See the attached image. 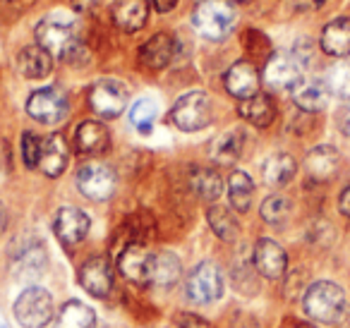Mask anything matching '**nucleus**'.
I'll return each instance as SVG.
<instances>
[{
	"label": "nucleus",
	"instance_id": "nucleus-29",
	"mask_svg": "<svg viewBox=\"0 0 350 328\" xmlns=\"http://www.w3.org/2000/svg\"><path fill=\"white\" fill-rule=\"evenodd\" d=\"M254 199V182L245 170H233L228 178V202L238 213H247Z\"/></svg>",
	"mask_w": 350,
	"mask_h": 328
},
{
	"label": "nucleus",
	"instance_id": "nucleus-8",
	"mask_svg": "<svg viewBox=\"0 0 350 328\" xmlns=\"http://www.w3.org/2000/svg\"><path fill=\"white\" fill-rule=\"evenodd\" d=\"M127 89L118 79H98L89 89V108L101 120H116L127 108Z\"/></svg>",
	"mask_w": 350,
	"mask_h": 328
},
{
	"label": "nucleus",
	"instance_id": "nucleus-28",
	"mask_svg": "<svg viewBox=\"0 0 350 328\" xmlns=\"http://www.w3.org/2000/svg\"><path fill=\"white\" fill-rule=\"evenodd\" d=\"M53 328H96V314L89 304L70 299L58 309Z\"/></svg>",
	"mask_w": 350,
	"mask_h": 328
},
{
	"label": "nucleus",
	"instance_id": "nucleus-6",
	"mask_svg": "<svg viewBox=\"0 0 350 328\" xmlns=\"http://www.w3.org/2000/svg\"><path fill=\"white\" fill-rule=\"evenodd\" d=\"M211 120H214V103L204 92L183 94L170 108V122L183 132H200L209 127Z\"/></svg>",
	"mask_w": 350,
	"mask_h": 328
},
{
	"label": "nucleus",
	"instance_id": "nucleus-36",
	"mask_svg": "<svg viewBox=\"0 0 350 328\" xmlns=\"http://www.w3.org/2000/svg\"><path fill=\"white\" fill-rule=\"evenodd\" d=\"M41 144H44V139H41L39 135H34V132L27 130L25 135H22V161H25V165L29 170H36L39 168V159H41Z\"/></svg>",
	"mask_w": 350,
	"mask_h": 328
},
{
	"label": "nucleus",
	"instance_id": "nucleus-3",
	"mask_svg": "<svg viewBox=\"0 0 350 328\" xmlns=\"http://www.w3.org/2000/svg\"><path fill=\"white\" fill-rule=\"evenodd\" d=\"M224 273L214 261H200L197 266H192L185 273V285H183V292L185 299L197 307H206V304H214L224 297Z\"/></svg>",
	"mask_w": 350,
	"mask_h": 328
},
{
	"label": "nucleus",
	"instance_id": "nucleus-27",
	"mask_svg": "<svg viewBox=\"0 0 350 328\" xmlns=\"http://www.w3.org/2000/svg\"><path fill=\"white\" fill-rule=\"evenodd\" d=\"M238 113L243 120H247L254 127H269L276 118V106H273L271 96L267 94H254L252 98L240 101Z\"/></svg>",
	"mask_w": 350,
	"mask_h": 328
},
{
	"label": "nucleus",
	"instance_id": "nucleus-42",
	"mask_svg": "<svg viewBox=\"0 0 350 328\" xmlns=\"http://www.w3.org/2000/svg\"><path fill=\"white\" fill-rule=\"evenodd\" d=\"M338 208L343 216L350 218V187H345L343 192H340V199H338Z\"/></svg>",
	"mask_w": 350,
	"mask_h": 328
},
{
	"label": "nucleus",
	"instance_id": "nucleus-47",
	"mask_svg": "<svg viewBox=\"0 0 350 328\" xmlns=\"http://www.w3.org/2000/svg\"><path fill=\"white\" fill-rule=\"evenodd\" d=\"M3 3H15V0H3Z\"/></svg>",
	"mask_w": 350,
	"mask_h": 328
},
{
	"label": "nucleus",
	"instance_id": "nucleus-22",
	"mask_svg": "<svg viewBox=\"0 0 350 328\" xmlns=\"http://www.w3.org/2000/svg\"><path fill=\"white\" fill-rule=\"evenodd\" d=\"M111 15L122 31H139L149 17V3L146 0H116Z\"/></svg>",
	"mask_w": 350,
	"mask_h": 328
},
{
	"label": "nucleus",
	"instance_id": "nucleus-1",
	"mask_svg": "<svg viewBox=\"0 0 350 328\" xmlns=\"http://www.w3.org/2000/svg\"><path fill=\"white\" fill-rule=\"evenodd\" d=\"M36 44L44 46L51 55L68 63H77L79 58L87 60V49L79 41L75 27L60 17H44L36 25Z\"/></svg>",
	"mask_w": 350,
	"mask_h": 328
},
{
	"label": "nucleus",
	"instance_id": "nucleus-33",
	"mask_svg": "<svg viewBox=\"0 0 350 328\" xmlns=\"http://www.w3.org/2000/svg\"><path fill=\"white\" fill-rule=\"evenodd\" d=\"M156 122V103L149 98H139L137 103H132L130 108V125L135 127L139 135H149L154 130Z\"/></svg>",
	"mask_w": 350,
	"mask_h": 328
},
{
	"label": "nucleus",
	"instance_id": "nucleus-26",
	"mask_svg": "<svg viewBox=\"0 0 350 328\" xmlns=\"http://www.w3.org/2000/svg\"><path fill=\"white\" fill-rule=\"evenodd\" d=\"M340 163V156L334 146H314V149L307 154L305 159V168L310 173L312 180H329L336 175Z\"/></svg>",
	"mask_w": 350,
	"mask_h": 328
},
{
	"label": "nucleus",
	"instance_id": "nucleus-5",
	"mask_svg": "<svg viewBox=\"0 0 350 328\" xmlns=\"http://www.w3.org/2000/svg\"><path fill=\"white\" fill-rule=\"evenodd\" d=\"M12 314H15L17 323L22 328H46L55 318V302L53 295L46 288L31 285L12 304Z\"/></svg>",
	"mask_w": 350,
	"mask_h": 328
},
{
	"label": "nucleus",
	"instance_id": "nucleus-32",
	"mask_svg": "<svg viewBox=\"0 0 350 328\" xmlns=\"http://www.w3.org/2000/svg\"><path fill=\"white\" fill-rule=\"evenodd\" d=\"M291 211H293L291 199L283 197V194H271V197L264 199L262 206H259V216H262V221L269 223V226H283V223L291 218Z\"/></svg>",
	"mask_w": 350,
	"mask_h": 328
},
{
	"label": "nucleus",
	"instance_id": "nucleus-45",
	"mask_svg": "<svg viewBox=\"0 0 350 328\" xmlns=\"http://www.w3.org/2000/svg\"><path fill=\"white\" fill-rule=\"evenodd\" d=\"M343 316H345V323H343V328H350V312H345Z\"/></svg>",
	"mask_w": 350,
	"mask_h": 328
},
{
	"label": "nucleus",
	"instance_id": "nucleus-7",
	"mask_svg": "<svg viewBox=\"0 0 350 328\" xmlns=\"http://www.w3.org/2000/svg\"><path fill=\"white\" fill-rule=\"evenodd\" d=\"M27 113L31 120L41 122V125H60L70 113L68 96L55 87L36 89L27 101Z\"/></svg>",
	"mask_w": 350,
	"mask_h": 328
},
{
	"label": "nucleus",
	"instance_id": "nucleus-11",
	"mask_svg": "<svg viewBox=\"0 0 350 328\" xmlns=\"http://www.w3.org/2000/svg\"><path fill=\"white\" fill-rule=\"evenodd\" d=\"M264 82L278 92H293L302 82V63L295 53H271L264 65Z\"/></svg>",
	"mask_w": 350,
	"mask_h": 328
},
{
	"label": "nucleus",
	"instance_id": "nucleus-2",
	"mask_svg": "<svg viewBox=\"0 0 350 328\" xmlns=\"http://www.w3.org/2000/svg\"><path fill=\"white\" fill-rule=\"evenodd\" d=\"M307 316L319 323H336L345 314V292L331 280H317L305 290L302 297Z\"/></svg>",
	"mask_w": 350,
	"mask_h": 328
},
{
	"label": "nucleus",
	"instance_id": "nucleus-4",
	"mask_svg": "<svg viewBox=\"0 0 350 328\" xmlns=\"http://www.w3.org/2000/svg\"><path fill=\"white\" fill-rule=\"evenodd\" d=\"M192 22L204 39L224 41L233 34L235 25H238V15H235V8L228 0H202L195 8Z\"/></svg>",
	"mask_w": 350,
	"mask_h": 328
},
{
	"label": "nucleus",
	"instance_id": "nucleus-35",
	"mask_svg": "<svg viewBox=\"0 0 350 328\" xmlns=\"http://www.w3.org/2000/svg\"><path fill=\"white\" fill-rule=\"evenodd\" d=\"M326 87L331 94L350 101V65H336L329 70V77H326Z\"/></svg>",
	"mask_w": 350,
	"mask_h": 328
},
{
	"label": "nucleus",
	"instance_id": "nucleus-37",
	"mask_svg": "<svg viewBox=\"0 0 350 328\" xmlns=\"http://www.w3.org/2000/svg\"><path fill=\"white\" fill-rule=\"evenodd\" d=\"M243 44H245V49H247L250 55H259V58H267L269 51H271V46H269V39L262 34V31H257V29H250L247 34H245Z\"/></svg>",
	"mask_w": 350,
	"mask_h": 328
},
{
	"label": "nucleus",
	"instance_id": "nucleus-23",
	"mask_svg": "<svg viewBox=\"0 0 350 328\" xmlns=\"http://www.w3.org/2000/svg\"><path fill=\"white\" fill-rule=\"evenodd\" d=\"M293 101L300 111L305 113H319L329 103V87L319 79H302L295 89H293Z\"/></svg>",
	"mask_w": 350,
	"mask_h": 328
},
{
	"label": "nucleus",
	"instance_id": "nucleus-25",
	"mask_svg": "<svg viewBox=\"0 0 350 328\" xmlns=\"http://www.w3.org/2000/svg\"><path fill=\"white\" fill-rule=\"evenodd\" d=\"M295 173H297L295 159L291 154H283V151L271 154L262 165V178L269 187H283V184H288L295 178Z\"/></svg>",
	"mask_w": 350,
	"mask_h": 328
},
{
	"label": "nucleus",
	"instance_id": "nucleus-14",
	"mask_svg": "<svg viewBox=\"0 0 350 328\" xmlns=\"http://www.w3.org/2000/svg\"><path fill=\"white\" fill-rule=\"evenodd\" d=\"M224 84L230 96L238 98V101H245V98H252L254 94H259L262 77H259V70L254 68V63H250V60H238V63L228 68V72H226V77H224Z\"/></svg>",
	"mask_w": 350,
	"mask_h": 328
},
{
	"label": "nucleus",
	"instance_id": "nucleus-38",
	"mask_svg": "<svg viewBox=\"0 0 350 328\" xmlns=\"http://www.w3.org/2000/svg\"><path fill=\"white\" fill-rule=\"evenodd\" d=\"M173 326L175 328H211V323L206 318H202L200 314L192 312H178L173 316Z\"/></svg>",
	"mask_w": 350,
	"mask_h": 328
},
{
	"label": "nucleus",
	"instance_id": "nucleus-31",
	"mask_svg": "<svg viewBox=\"0 0 350 328\" xmlns=\"http://www.w3.org/2000/svg\"><path fill=\"white\" fill-rule=\"evenodd\" d=\"M206 223H209L211 232H214L219 240H224V242L238 240L240 226H238V221H235V216L226 206H216V204H211V206L206 208Z\"/></svg>",
	"mask_w": 350,
	"mask_h": 328
},
{
	"label": "nucleus",
	"instance_id": "nucleus-40",
	"mask_svg": "<svg viewBox=\"0 0 350 328\" xmlns=\"http://www.w3.org/2000/svg\"><path fill=\"white\" fill-rule=\"evenodd\" d=\"M338 127H340V132H343L345 137H350V101L345 103L343 108H340V113H338Z\"/></svg>",
	"mask_w": 350,
	"mask_h": 328
},
{
	"label": "nucleus",
	"instance_id": "nucleus-21",
	"mask_svg": "<svg viewBox=\"0 0 350 328\" xmlns=\"http://www.w3.org/2000/svg\"><path fill=\"white\" fill-rule=\"evenodd\" d=\"M245 141H247L245 139V132L238 130V127L224 132V135H219L214 141H211V146H209L211 161L219 165H233L235 161L243 156Z\"/></svg>",
	"mask_w": 350,
	"mask_h": 328
},
{
	"label": "nucleus",
	"instance_id": "nucleus-12",
	"mask_svg": "<svg viewBox=\"0 0 350 328\" xmlns=\"http://www.w3.org/2000/svg\"><path fill=\"white\" fill-rule=\"evenodd\" d=\"M92 218L77 206H60L53 218V232L65 247H77L87 240Z\"/></svg>",
	"mask_w": 350,
	"mask_h": 328
},
{
	"label": "nucleus",
	"instance_id": "nucleus-49",
	"mask_svg": "<svg viewBox=\"0 0 350 328\" xmlns=\"http://www.w3.org/2000/svg\"><path fill=\"white\" fill-rule=\"evenodd\" d=\"M0 328H5V326H0Z\"/></svg>",
	"mask_w": 350,
	"mask_h": 328
},
{
	"label": "nucleus",
	"instance_id": "nucleus-13",
	"mask_svg": "<svg viewBox=\"0 0 350 328\" xmlns=\"http://www.w3.org/2000/svg\"><path fill=\"white\" fill-rule=\"evenodd\" d=\"M252 264H254V271H257L262 278L278 280L286 275L288 254L276 240L262 237V240H257V245H254V249H252Z\"/></svg>",
	"mask_w": 350,
	"mask_h": 328
},
{
	"label": "nucleus",
	"instance_id": "nucleus-20",
	"mask_svg": "<svg viewBox=\"0 0 350 328\" xmlns=\"http://www.w3.org/2000/svg\"><path fill=\"white\" fill-rule=\"evenodd\" d=\"M17 70H20V74L27 79H44V77H49L51 70H53V55L39 44L27 46V49H22L20 55H17Z\"/></svg>",
	"mask_w": 350,
	"mask_h": 328
},
{
	"label": "nucleus",
	"instance_id": "nucleus-43",
	"mask_svg": "<svg viewBox=\"0 0 350 328\" xmlns=\"http://www.w3.org/2000/svg\"><path fill=\"white\" fill-rule=\"evenodd\" d=\"M151 3H154V8L159 12H170L175 5H178V0H151Z\"/></svg>",
	"mask_w": 350,
	"mask_h": 328
},
{
	"label": "nucleus",
	"instance_id": "nucleus-19",
	"mask_svg": "<svg viewBox=\"0 0 350 328\" xmlns=\"http://www.w3.org/2000/svg\"><path fill=\"white\" fill-rule=\"evenodd\" d=\"M173 58H175V39L170 34H165V31L154 34L139 49V63L146 70H151V72L168 68L173 63Z\"/></svg>",
	"mask_w": 350,
	"mask_h": 328
},
{
	"label": "nucleus",
	"instance_id": "nucleus-41",
	"mask_svg": "<svg viewBox=\"0 0 350 328\" xmlns=\"http://www.w3.org/2000/svg\"><path fill=\"white\" fill-rule=\"evenodd\" d=\"M101 5V0H72V8L79 12H92Z\"/></svg>",
	"mask_w": 350,
	"mask_h": 328
},
{
	"label": "nucleus",
	"instance_id": "nucleus-24",
	"mask_svg": "<svg viewBox=\"0 0 350 328\" xmlns=\"http://www.w3.org/2000/svg\"><path fill=\"white\" fill-rule=\"evenodd\" d=\"M321 51L334 58L350 55V17H338L329 22L321 31Z\"/></svg>",
	"mask_w": 350,
	"mask_h": 328
},
{
	"label": "nucleus",
	"instance_id": "nucleus-30",
	"mask_svg": "<svg viewBox=\"0 0 350 328\" xmlns=\"http://www.w3.org/2000/svg\"><path fill=\"white\" fill-rule=\"evenodd\" d=\"M190 187L202 202L214 204L216 199L224 194V180L216 170L211 168H197L195 173L190 175Z\"/></svg>",
	"mask_w": 350,
	"mask_h": 328
},
{
	"label": "nucleus",
	"instance_id": "nucleus-46",
	"mask_svg": "<svg viewBox=\"0 0 350 328\" xmlns=\"http://www.w3.org/2000/svg\"><path fill=\"white\" fill-rule=\"evenodd\" d=\"M228 3H252V0H228Z\"/></svg>",
	"mask_w": 350,
	"mask_h": 328
},
{
	"label": "nucleus",
	"instance_id": "nucleus-16",
	"mask_svg": "<svg viewBox=\"0 0 350 328\" xmlns=\"http://www.w3.org/2000/svg\"><path fill=\"white\" fill-rule=\"evenodd\" d=\"M183 278V261L175 251L161 249L151 254L149 264V285L151 288H173Z\"/></svg>",
	"mask_w": 350,
	"mask_h": 328
},
{
	"label": "nucleus",
	"instance_id": "nucleus-18",
	"mask_svg": "<svg viewBox=\"0 0 350 328\" xmlns=\"http://www.w3.org/2000/svg\"><path fill=\"white\" fill-rule=\"evenodd\" d=\"M70 163V149L68 141L63 139V135H51L41 144V159H39V170L46 178H60L68 170Z\"/></svg>",
	"mask_w": 350,
	"mask_h": 328
},
{
	"label": "nucleus",
	"instance_id": "nucleus-48",
	"mask_svg": "<svg viewBox=\"0 0 350 328\" xmlns=\"http://www.w3.org/2000/svg\"><path fill=\"white\" fill-rule=\"evenodd\" d=\"M295 328H310V326H295Z\"/></svg>",
	"mask_w": 350,
	"mask_h": 328
},
{
	"label": "nucleus",
	"instance_id": "nucleus-39",
	"mask_svg": "<svg viewBox=\"0 0 350 328\" xmlns=\"http://www.w3.org/2000/svg\"><path fill=\"white\" fill-rule=\"evenodd\" d=\"M288 3H291L293 10H297V12H314L324 5L326 0H288Z\"/></svg>",
	"mask_w": 350,
	"mask_h": 328
},
{
	"label": "nucleus",
	"instance_id": "nucleus-9",
	"mask_svg": "<svg viewBox=\"0 0 350 328\" xmlns=\"http://www.w3.org/2000/svg\"><path fill=\"white\" fill-rule=\"evenodd\" d=\"M116 170L106 163H87L77 170V189L89 202H108L116 194Z\"/></svg>",
	"mask_w": 350,
	"mask_h": 328
},
{
	"label": "nucleus",
	"instance_id": "nucleus-44",
	"mask_svg": "<svg viewBox=\"0 0 350 328\" xmlns=\"http://www.w3.org/2000/svg\"><path fill=\"white\" fill-rule=\"evenodd\" d=\"M5 228H8V211L3 206V202H0V235L5 232Z\"/></svg>",
	"mask_w": 350,
	"mask_h": 328
},
{
	"label": "nucleus",
	"instance_id": "nucleus-10",
	"mask_svg": "<svg viewBox=\"0 0 350 328\" xmlns=\"http://www.w3.org/2000/svg\"><path fill=\"white\" fill-rule=\"evenodd\" d=\"M77 280L82 285V290L87 295L96 299H106L113 292V285H116V271L108 256L103 254H94L79 266L77 271Z\"/></svg>",
	"mask_w": 350,
	"mask_h": 328
},
{
	"label": "nucleus",
	"instance_id": "nucleus-34",
	"mask_svg": "<svg viewBox=\"0 0 350 328\" xmlns=\"http://www.w3.org/2000/svg\"><path fill=\"white\" fill-rule=\"evenodd\" d=\"M17 269L22 271V275H39V271L44 269L46 264V254L41 247L36 245H29L25 247V249H20V254H17Z\"/></svg>",
	"mask_w": 350,
	"mask_h": 328
},
{
	"label": "nucleus",
	"instance_id": "nucleus-17",
	"mask_svg": "<svg viewBox=\"0 0 350 328\" xmlns=\"http://www.w3.org/2000/svg\"><path fill=\"white\" fill-rule=\"evenodd\" d=\"M75 149L87 156H101L111 149V132L101 120H82L75 130Z\"/></svg>",
	"mask_w": 350,
	"mask_h": 328
},
{
	"label": "nucleus",
	"instance_id": "nucleus-15",
	"mask_svg": "<svg viewBox=\"0 0 350 328\" xmlns=\"http://www.w3.org/2000/svg\"><path fill=\"white\" fill-rule=\"evenodd\" d=\"M154 251L146 249L142 242H130L118 256V271L122 278L135 285H149V264Z\"/></svg>",
	"mask_w": 350,
	"mask_h": 328
}]
</instances>
